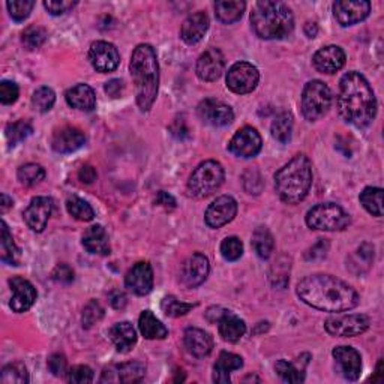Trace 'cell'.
I'll return each instance as SVG.
<instances>
[{"instance_id":"cell-1","label":"cell","mask_w":384,"mask_h":384,"mask_svg":"<svg viewBox=\"0 0 384 384\" xmlns=\"http://www.w3.org/2000/svg\"><path fill=\"white\" fill-rule=\"evenodd\" d=\"M296 291L302 302L324 312H346L356 308L360 300L351 285L323 273L303 278Z\"/></svg>"},{"instance_id":"cell-2","label":"cell","mask_w":384,"mask_h":384,"mask_svg":"<svg viewBox=\"0 0 384 384\" xmlns=\"http://www.w3.org/2000/svg\"><path fill=\"white\" fill-rule=\"evenodd\" d=\"M338 112L344 121L356 128H367L376 119V95L362 74L351 71L341 78Z\"/></svg>"},{"instance_id":"cell-3","label":"cell","mask_w":384,"mask_h":384,"mask_svg":"<svg viewBox=\"0 0 384 384\" xmlns=\"http://www.w3.org/2000/svg\"><path fill=\"white\" fill-rule=\"evenodd\" d=\"M130 70L135 84L137 104L141 112H149L160 89V65L152 45H137L131 56Z\"/></svg>"},{"instance_id":"cell-4","label":"cell","mask_w":384,"mask_h":384,"mask_svg":"<svg viewBox=\"0 0 384 384\" xmlns=\"http://www.w3.org/2000/svg\"><path fill=\"white\" fill-rule=\"evenodd\" d=\"M312 185V164L307 155H296L275 174V188L279 199L298 204L308 195Z\"/></svg>"},{"instance_id":"cell-5","label":"cell","mask_w":384,"mask_h":384,"mask_svg":"<svg viewBox=\"0 0 384 384\" xmlns=\"http://www.w3.org/2000/svg\"><path fill=\"white\" fill-rule=\"evenodd\" d=\"M252 31L261 39H284L294 29L291 9L282 2H257L251 13Z\"/></svg>"},{"instance_id":"cell-6","label":"cell","mask_w":384,"mask_h":384,"mask_svg":"<svg viewBox=\"0 0 384 384\" xmlns=\"http://www.w3.org/2000/svg\"><path fill=\"white\" fill-rule=\"evenodd\" d=\"M224 177V167L218 161H204L192 171L188 181V188L197 199H206L221 188Z\"/></svg>"},{"instance_id":"cell-7","label":"cell","mask_w":384,"mask_h":384,"mask_svg":"<svg viewBox=\"0 0 384 384\" xmlns=\"http://www.w3.org/2000/svg\"><path fill=\"white\" fill-rule=\"evenodd\" d=\"M307 224L312 230L341 231L348 227L350 215L335 203H320L308 210Z\"/></svg>"},{"instance_id":"cell-8","label":"cell","mask_w":384,"mask_h":384,"mask_svg":"<svg viewBox=\"0 0 384 384\" xmlns=\"http://www.w3.org/2000/svg\"><path fill=\"white\" fill-rule=\"evenodd\" d=\"M333 101L330 87L320 80L307 83L302 93V113L305 119L315 122L329 112Z\"/></svg>"},{"instance_id":"cell-9","label":"cell","mask_w":384,"mask_h":384,"mask_svg":"<svg viewBox=\"0 0 384 384\" xmlns=\"http://www.w3.org/2000/svg\"><path fill=\"white\" fill-rule=\"evenodd\" d=\"M369 324V318L363 314H337L324 321V328L332 337L353 338L365 333Z\"/></svg>"},{"instance_id":"cell-10","label":"cell","mask_w":384,"mask_h":384,"mask_svg":"<svg viewBox=\"0 0 384 384\" xmlns=\"http://www.w3.org/2000/svg\"><path fill=\"white\" fill-rule=\"evenodd\" d=\"M260 82V72L257 68L248 62L234 63L227 72V87L233 93L246 95L255 91Z\"/></svg>"},{"instance_id":"cell-11","label":"cell","mask_w":384,"mask_h":384,"mask_svg":"<svg viewBox=\"0 0 384 384\" xmlns=\"http://www.w3.org/2000/svg\"><path fill=\"white\" fill-rule=\"evenodd\" d=\"M261 135L252 126H245L233 135L229 151L238 158H254L261 151Z\"/></svg>"},{"instance_id":"cell-12","label":"cell","mask_w":384,"mask_h":384,"mask_svg":"<svg viewBox=\"0 0 384 384\" xmlns=\"http://www.w3.org/2000/svg\"><path fill=\"white\" fill-rule=\"evenodd\" d=\"M210 264L206 255L197 252L185 260L181 269V281L188 289H195L201 285L209 277Z\"/></svg>"},{"instance_id":"cell-13","label":"cell","mask_w":384,"mask_h":384,"mask_svg":"<svg viewBox=\"0 0 384 384\" xmlns=\"http://www.w3.org/2000/svg\"><path fill=\"white\" fill-rule=\"evenodd\" d=\"M238 213V201L230 195H221L206 210L204 221L210 229H221L234 220Z\"/></svg>"},{"instance_id":"cell-14","label":"cell","mask_w":384,"mask_h":384,"mask_svg":"<svg viewBox=\"0 0 384 384\" xmlns=\"http://www.w3.org/2000/svg\"><path fill=\"white\" fill-rule=\"evenodd\" d=\"M89 61L98 72H112L119 66L121 54L113 44L96 41L89 48Z\"/></svg>"},{"instance_id":"cell-15","label":"cell","mask_w":384,"mask_h":384,"mask_svg":"<svg viewBox=\"0 0 384 384\" xmlns=\"http://www.w3.org/2000/svg\"><path fill=\"white\" fill-rule=\"evenodd\" d=\"M371 13V3L367 0H356V2H351V0H339V2L333 3V15L337 18V22L347 27L358 24L363 22Z\"/></svg>"},{"instance_id":"cell-16","label":"cell","mask_w":384,"mask_h":384,"mask_svg":"<svg viewBox=\"0 0 384 384\" xmlns=\"http://www.w3.org/2000/svg\"><path fill=\"white\" fill-rule=\"evenodd\" d=\"M197 114L200 119L210 126H227L234 121L231 107L218 100H204L197 107Z\"/></svg>"},{"instance_id":"cell-17","label":"cell","mask_w":384,"mask_h":384,"mask_svg":"<svg viewBox=\"0 0 384 384\" xmlns=\"http://www.w3.org/2000/svg\"><path fill=\"white\" fill-rule=\"evenodd\" d=\"M332 356L337 363V368L341 376L350 380L356 381L360 374H362V358L356 348L347 347V346H339L335 347L332 351Z\"/></svg>"},{"instance_id":"cell-18","label":"cell","mask_w":384,"mask_h":384,"mask_svg":"<svg viewBox=\"0 0 384 384\" xmlns=\"http://www.w3.org/2000/svg\"><path fill=\"white\" fill-rule=\"evenodd\" d=\"M53 212V200L48 197H35L31 204L27 206L23 216L27 227L32 231L41 233L47 227V222L50 220Z\"/></svg>"},{"instance_id":"cell-19","label":"cell","mask_w":384,"mask_h":384,"mask_svg":"<svg viewBox=\"0 0 384 384\" xmlns=\"http://www.w3.org/2000/svg\"><path fill=\"white\" fill-rule=\"evenodd\" d=\"M9 285H11V291H13V298H11V302H9L11 309L17 314H22L31 309L38 298V293L32 282L22 277H14L9 279Z\"/></svg>"},{"instance_id":"cell-20","label":"cell","mask_w":384,"mask_h":384,"mask_svg":"<svg viewBox=\"0 0 384 384\" xmlns=\"http://www.w3.org/2000/svg\"><path fill=\"white\" fill-rule=\"evenodd\" d=\"M126 289H130L137 296H146L153 289V270L147 261L134 264L125 277Z\"/></svg>"},{"instance_id":"cell-21","label":"cell","mask_w":384,"mask_h":384,"mask_svg":"<svg viewBox=\"0 0 384 384\" xmlns=\"http://www.w3.org/2000/svg\"><path fill=\"white\" fill-rule=\"evenodd\" d=\"M225 68V57L218 48H209L197 61V75L203 82H216L222 75Z\"/></svg>"},{"instance_id":"cell-22","label":"cell","mask_w":384,"mask_h":384,"mask_svg":"<svg viewBox=\"0 0 384 384\" xmlns=\"http://www.w3.org/2000/svg\"><path fill=\"white\" fill-rule=\"evenodd\" d=\"M346 53H344L342 48L338 45H328L320 48L312 59L315 70L323 74L338 72L339 70H342V66L346 65Z\"/></svg>"},{"instance_id":"cell-23","label":"cell","mask_w":384,"mask_h":384,"mask_svg":"<svg viewBox=\"0 0 384 384\" xmlns=\"http://www.w3.org/2000/svg\"><path fill=\"white\" fill-rule=\"evenodd\" d=\"M86 143V135L75 126H63L53 134L52 147L57 153H72Z\"/></svg>"},{"instance_id":"cell-24","label":"cell","mask_w":384,"mask_h":384,"mask_svg":"<svg viewBox=\"0 0 384 384\" xmlns=\"http://www.w3.org/2000/svg\"><path fill=\"white\" fill-rule=\"evenodd\" d=\"M183 342L188 353L192 354L194 358H199V359L209 356L213 348V338L210 337V333L204 332L203 329H199V328L186 329Z\"/></svg>"},{"instance_id":"cell-25","label":"cell","mask_w":384,"mask_h":384,"mask_svg":"<svg viewBox=\"0 0 384 384\" xmlns=\"http://www.w3.org/2000/svg\"><path fill=\"white\" fill-rule=\"evenodd\" d=\"M209 29V17L206 13L199 11L195 14H191L188 18L185 20L182 24V39L186 44H197L200 43L203 36L206 35Z\"/></svg>"},{"instance_id":"cell-26","label":"cell","mask_w":384,"mask_h":384,"mask_svg":"<svg viewBox=\"0 0 384 384\" xmlns=\"http://www.w3.org/2000/svg\"><path fill=\"white\" fill-rule=\"evenodd\" d=\"M65 98H66L68 105L75 108V110L92 112L96 107L95 91L91 86L84 84V83H80V84L71 87L70 91L66 92Z\"/></svg>"},{"instance_id":"cell-27","label":"cell","mask_w":384,"mask_h":384,"mask_svg":"<svg viewBox=\"0 0 384 384\" xmlns=\"http://www.w3.org/2000/svg\"><path fill=\"white\" fill-rule=\"evenodd\" d=\"M243 367V359L238 354L222 351L213 367V381L227 384L230 383V372L238 371Z\"/></svg>"},{"instance_id":"cell-28","label":"cell","mask_w":384,"mask_h":384,"mask_svg":"<svg viewBox=\"0 0 384 384\" xmlns=\"http://www.w3.org/2000/svg\"><path fill=\"white\" fill-rule=\"evenodd\" d=\"M110 338L119 353H130L137 344V332L130 321L116 323L110 329Z\"/></svg>"},{"instance_id":"cell-29","label":"cell","mask_w":384,"mask_h":384,"mask_svg":"<svg viewBox=\"0 0 384 384\" xmlns=\"http://www.w3.org/2000/svg\"><path fill=\"white\" fill-rule=\"evenodd\" d=\"M83 246L87 252L107 255L110 254V242L102 225H93L83 236Z\"/></svg>"},{"instance_id":"cell-30","label":"cell","mask_w":384,"mask_h":384,"mask_svg":"<svg viewBox=\"0 0 384 384\" xmlns=\"http://www.w3.org/2000/svg\"><path fill=\"white\" fill-rule=\"evenodd\" d=\"M218 329L224 341L234 344L242 339V337L246 332V324L243 320L238 317V315H234L231 311H229L218 321Z\"/></svg>"},{"instance_id":"cell-31","label":"cell","mask_w":384,"mask_h":384,"mask_svg":"<svg viewBox=\"0 0 384 384\" xmlns=\"http://www.w3.org/2000/svg\"><path fill=\"white\" fill-rule=\"evenodd\" d=\"M245 8L246 3L240 0H221L215 3V14L221 23L233 24L242 18Z\"/></svg>"},{"instance_id":"cell-32","label":"cell","mask_w":384,"mask_h":384,"mask_svg":"<svg viewBox=\"0 0 384 384\" xmlns=\"http://www.w3.org/2000/svg\"><path fill=\"white\" fill-rule=\"evenodd\" d=\"M139 328L146 339H164L169 337V330L158 320L152 311H143L139 318Z\"/></svg>"},{"instance_id":"cell-33","label":"cell","mask_w":384,"mask_h":384,"mask_svg":"<svg viewBox=\"0 0 384 384\" xmlns=\"http://www.w3.org/2000/svg\"><path fill=\"white\" fill-rule=\"evenodd\" d=\"M0 259L3 263L11 266H17L20 259H22V251L15 245L5 221H2V234H0Z\"/></svg>"},{"instance_id":"cell-34","label":"cell","mask_w":384,"mask_h":384,"mask_svg":"<svg viewBox=\"0 0 384 384\" xmlns=\"http://www.w3.org/2000/svg\"><path fill=\"white\" fill-rule=\"evenodd\" d=\"M252 248L260 259H269L275 248L272 233L266 227H259L252 234Z\"/></svg>"},{"instance_id":"cell-35","label":"cell","mask_w":384,"mask_h":384,"mask_svg":"<svg viewBox=\"0 0 384 384\" xmlns=\"http://www.w3.org/2000/svg\"><path fill=\"white\" fill-rule=\"evenodd\" d=\"M66 210L72 218L83 222H89L95 218V210L92 209V206L77 195H72L66 200Z\"/></svg>"},{"instance_id":"cell-36","label":"cell","mask_w":384,"mask_h":384,"mask_svg":"<svg viewBox=\"0 0 384 384\" xmlns=\"http://www.w3.org/2000/svg\"><path fill=\"white\" fill-rule=\"evenodd\" d=\"M272 135L273 139L285 144L291 140V132H293V117L289 113H281L279 116L275 117L272 122Z\"/></svg>"},{"instance_id":"cell-37","label":"cell","mask_w":384,"mask_h":384,"mask_svg":"<svg viewBox=\"0 0 384 384\" xmlns=\"http://www.w3.org/2000/svg\"><path fill=\"white\" fill-rule=\"evenodd\" d=\"M360 204L374 216L383 215V190L368 186L360 194Z\"/></svg>"},{"instance_id":"cell-38","label":"cell","mask_w":384,"mask_h":384,"mask_svg":"<svg viewBox=\"0 0 384 384\" xmlns=\"http://www.w3.org/2000/svg\"><path fill=\"white\" fill-rule=\"evenodd\" d=\"M114 372L117 374V381L122 383H137L140 381L146 374V365L141 362H128L116 367Z\"/></svg>"},{"instance_id":"cell-39","label":"cell","mask_w":384,"mask_h":384,"mask_svg":"<svg viewBox=\"0 0 384 384\" xmlns=\"http://www.w3.org/2000/svg\"><path fill=\"white\" fill-rule=\"evenodd\" d=\"M33 128L27 121H18L14 123H9L5 130L6 140L9 146H17L18 143H22L26 140L29 135H32Z\"/></svg>"},{"instance_id":"cell-40","label":"cell","mask_w":384,"mask_h":384,"mask_svg":"<svg viewBox=\"0 0 384 384\" xmlns=\"http://www.w3.org/2000/svg\"><path fill=\"white\" fill-rule=\"evenodd\" d=\"M275 371H277L281 380L285 383H302L305 380V368H299L294 363H290L284 359L277 362Z\"/></svg>"},{"instance_id":"cell-41","label":"cell","mask_w":384,"mask_h":384,"mask_svg":"<svg viewBox=\"0 0 384 384\" xmlns=\"http://www.w3.org/2000/svg\"><path fill=\"white\" fill-rule=\"evenodd\" d=\"M18 181L24 186H35L45 177V170L39 164H26L18 169Z\"/></svg>"},{"instance_id":"cell-42","label":"cell","mask_w":384,"mask_h":384,"mask_svg":"<svg viewBox=\"0 0 384 384\" xmlns=\"http://www.w3.org/2000/svg\"><path fill=\"white\" fill-rule=\"evenodd\" d=\"M0 380L5 384H26L29 383V372L27 368L23 365L22 362H14L9 363L3 369H2V376H0Z\"/></svg>"},{"instance_id":"cell-43","label":"cell","mask_w":384,"mask_h":384,"mask_svg":"<svg viewBox=\"0 0 384 384\" xmlns=\"http://www.w3.org/2000/svg\"><path fill=\"white\" fill-rule=\"evenodd\" d=\"M54 102H56V93L50 87H39L32 96V105L39 113L50 112Z\"/></svg>"},{"instance_id":"cell-44","label":"cell","mask_w":384,"mask_h":384,"mask_svg":"<svg viewBox=\"0 0 384 384\" xmlns=\"http://www.w3.org/2000/svg\"><path fill=\"white\" fill-rule=\"evenodd\" d=\"M161 308L165 315L177 318V317H183V315L188 314L192 308H195V305L181 302V300H177L174 296H167V298H164V300L161 303Z\"/></svg>"},{"instance_id":"cell-45","label":"cell","mask_w":384,"mask_h":384,"mask_svg":"<svg viewBox=\"0 0 384 384\" xmlns=\"http://www.w3.org/2000/svg\"><path fill=\"white\" fill-rule=\"evenodd\" d=\"M33 6V0H9L6 3L9 15H11V18L15 20V22H24V20L31 15Z\"/></svg>"},{"instance_id":"cell-46","label":"cell","mask_w":384,"mask_h":384,"mask_svg":"<svg viewBox=\"0 0 384 384\" xmlns=\"http://www.w3.org/2000/svg\"><path fill=\"white\" fill-rule=\"evenodd\" d=\"M47 39V32L44 27L39 26H29L23 32V44L29 48V50H36L41 47Z\"/></svg>"},{"instance_id":"cell-47","label":"cell","mask_w":384,"mask_h":384,"mask_svg":"<svg viewBox=\"0 0 384 384\" xmlns=\"http://www.w3.org/2000/svg\"><path fill=\"white\" fill-rule=\"evenodd\" d=\"M221 254L227 261L239 260L243 254V243L239 238H236V236L224 239L221 243Z\"/></svg>"},{"instance_id":"cell-48","label":"cell","mask_w":384,"mask_h":384,"mask_svg":"<svg viewBox=\"0 0 384 384\" xmlns=\"http://www.w3.org/2000/svg\"><path fill=\"white\" fill-rule=\"evenodd\" d=\"M102 317H104V308L96 300H91L83 309V315H82L83 328L91 329L93 324L101 321Z\"/></svg>"},{"instance_id":"cell-49","label":"cell","mask_w":384,"mask_h":384,"mask_svg":"<svg viewBox=\"0 0 384 384\" xmlns=\"http://www.w3.org/2000/svg\"><path fill=\"white\" fill-rule=\"evenodd\" d=\"M68 381L75 384H87L93 381V371L86 365H77L68 371Z\"/></svg>"},{"instance_id":"cell-50","label":"cell","mask_w":384,"mask_h":384,"mask_svg":"<svg viewBox=\"0 0 384 384\" xmlns=\"http://www.w3.org/2000/svg\"><path fill=\"white\" fill-rule=\"evenodd\" d=\"M20 95V89L17 86V83L9 82V80H3L0 83V101L5 105H11L18 100Z\"/></svg>"},{"instance_id":"cell-51","label":"cell","mask_w":384,"mask_h":384,"mask_svg":"<svg viewBox=\"0 0 384 384\" xmlns=\"http://www.w3.org/2000/svg\"><path fill=\"white\" fill-rule=\"evenodd\" d=\"M77 5V2H70V0H45L44 8L52 15H62Z\"/></svg>"},{"instance_id":"cell-52","label":"cell","mask_w":384,"mask_h":384,"mask_svg":"<svg viewBox=\"0 0 384 384\" xmlns=\"http://www.w3.org/2000/svg\"><path fill=\"white\" fill-rule=\"evenodd\" d=\"M48 369L53 372V376L63 377L65 374H68V362L65 356H62V354H53V356L48 359Z\"/></svg>"},{"instance_id":"cell-53","label":"cell","mask_w":384,"mask_h":384,"mask_svg":"<svg viewBox=\"0 0 384 384\" xmlns=\"http://www.w3.org/2000/svg\"><path fill=\"white\" fill-rule=\"evenodd\" d=\"M52 277L56 282H61V284H71L74 281V270L70 268V266L62 263V264H57Z\"/></svg>"},{"instance_id":"cell-54","label":"cell","mask_w":384,"mask_h":384,"mask_svg":"<svg viewBox=\"0 0 384 384\" xmlns=\"http://www.w3.org/2000/svg\"><path fill=\"white\" fill-rule=\"evenodd\" d=\"M328 249H329V243L326 240L320 239L318 243H315L311 251L307 254V260H320V259H324L328 254Z\"/></svg>"},{"instance_id":"cell-55","label":"cell","mask_w":384,"mask_h":384,"mask_svg":"<svg viewBox=\"0 0 384 384\" xmlns=\"http://www.w3.org/2000/svg\"><path fill=\"white\" fill-rule=\"evenodd\" d=\"M155 204L161 206V208H164V209H167V210L176 209V200L173 199V197H171L169 192H165V191H160V192H158L156 199H155Z\"/></svg>"},{"instance_id":"cell-56","label":"cell","mask_w":384,"mask_h":384,"mask_svg":"<svg viewBox=\"0 0 384 384\" xmlns=\"http://www.w3.org/2000/svg\"><path fill=\"white\" fill-rule=\"evenodd\" d=\"M108 299H110V303L114 309H123L126 307V296H125V293L121 290L112 291Z\"/></svg>"},{"instance_id":"cell-57","label":"cell","mask_w":384,"mask_h":384,"mask_svg":"<svg viewBox=\"0 0 384 384\" xmlns=\"http://www.w3.org/2000/svg\"><path fill=\"white\" fill-rule=\"evenodd\" d=\"M105 92L112 98H119L123 92V82L122 80H112L105 84Z\"/></svg>"},{"instance_id":"cell-58","label":"cell","mask_w":384,"mask_h":384,"mask_svg":"<svg viewBox=\"0 0 384 384\" xmlns=\"http://www.w3.org/2000/svg\"><path fill=\"white\" fill-rule=\"evenodd\" d=\"M78 177L83 183H93L96 181V170L92 165H84L83 169L78 171Z\"/></svg>"},{"instance_id":"cell-59","label":"cell","mask_w":384,"mask_h":384,"mask_svg":"<svg viewBox=\"0 0 384 384\" xmlns=\"http://www.w3.org/2000/svg\"><path fill=\"white\" fill-rule=\"evenodd\" d=\"M227 312H229L227 309L220 308V307H213V308H209L208 312H206V318L209 320V323H218Z\"/></svg>"},{"instance_id":"cell-60","label":"cell","mask_w":384,"mask_h":384,"mask_svg":"<svg viewBox=\"0 0 384 384\" xmlns=\"http://www.w3.org/2000/svg\"><path fill=\"white\" fill-rule=\"evenodd\" d=\"M171 131L177 137V139H182L183 135H188V132H190L188 128H185L183 121H176L174 125L171 126Z\"/></svg>"},{"instance_id":"cell-61","label":"cell","mask_w":384,"mask_h":384,"mask_svg":"<svg viewBox=\"0 0 384 384\" xmlns=\"http://www.w3.org/2000/svg\"><path fill=\"white\" fill-rule=\"evenodd\" d=\"M0 200H2V201H0V210H2V213H5L8 209H11L14 206L13 199H9L6 194H2V199H0Z\"/></svg>"},{"instance_id":"cell-62","label":"cell","mask_w":384,"mask_h":384,"mask_svg":"<svg viewBox=\"0 0 384 384\" xmlns=\"http://www.w3.org/2000/svg\"><path fill=\"white\" fill-rule=\"evenodd\" d=\"M305 33H307L308 38H315L318 33V26L315 23L308 22L307 24H305Z\"/></svg>"}]
</instances>
